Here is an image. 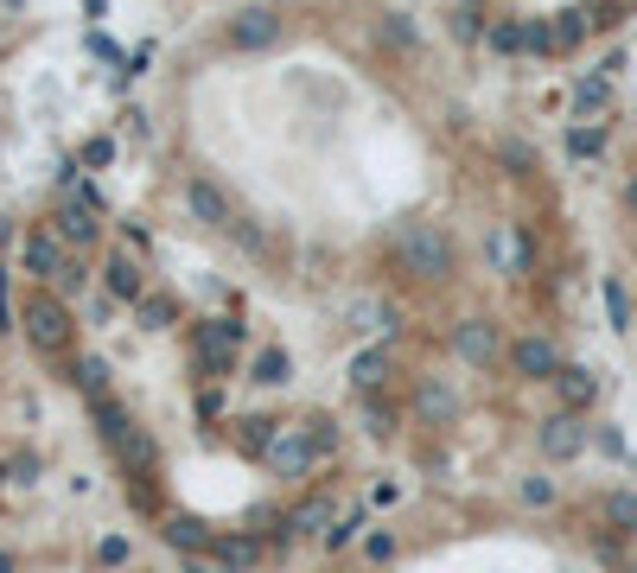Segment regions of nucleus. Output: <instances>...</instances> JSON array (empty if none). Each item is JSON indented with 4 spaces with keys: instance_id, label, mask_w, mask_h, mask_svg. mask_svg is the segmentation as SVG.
Wrapping results in <instances>:
<instances>
[{
    "instance_id": "26",
    "label": "nucleus",
    "mask_w": 637,
    "mask_h": 573,
    "mask_svg": "<svg viewBox=\"0 0 637 573\" xmlns=\"http://www.w3.org/2000/svg\"><path fill=\"white\" fill-rule=\"evenodd\" d=\"M523 503L548 510V503H555V478H523Z\"/></svg>"
},
{
    "instance_id": "10",
    "label": "nucleus",
    "mask_w": 637,
    "mask_h": 573,
    "mask_svg": "<svg viewBox=\"0 0 637 573\" xmlns=\"http://www.w3.org/2000/svg\"><path fill=\"white\" fill-rule=\"evenodd\" d=\"M415 408H421V414H427V421H434V427H446V421H453V414H459V395L446 389V382H434V376H427V382H421V395H415Z\"/></svg>"
},
{
    "instance_id": "34",
    "label": "nucleus",
    "mask_w": 637,
    "mask_h": 573,
    "mask_svg": "<svg viewBox=\"0 0 637 573\" xmlns=\"http://www.w3.org/2000/svg\"><path fill=\"white\" fill-rule=\"evenodd\" d=\"M625 573H637V567H625Z\"/></svg>"
},
{
    "instance_id": "3",
    "label": "nucleus",
    "mask_w": 637,
    "mask_h": 573,
    "mask_svg": "<svg viewBox=\"0 0 637 573\" xmlns=\"http://www.w3.org/2000/svg\"><path fill=\"white\" fill-rule=\"evenodd\" d=\"M102 440L115 446V459H122L128 472H134V478H153V472H160V446L147 440V427L122 421V427H109V433H102Z\"/></svg>"
},
{
    "instance_id": "11",
    "label": "nucleus",
    "mask_w": 637,
    "mask_h": 573,
    "mask_svg": "<svg viewBox=\"0 0 637 573\" xmlns=\"http://www.w3.org/2000/svg\"><path fill=\"white\" fill-rule=\"evenodd\" d=\"M599 516H606L612 535H637V491H606L599 497Z\"/></svg>"
},
{
    "instance_id": "8",
    "label": "nucleus",
    "mask_w": 637,
    "mask_h": 573,
    "mask_svg": "<svg viewBox=\"0 0 637 573\" xmlns=\"http://www.w3.org/2000/svg\"><path fill=\"white\" fill-rule=\"evenodd\" d=\"M453 351L466 357V363H478V370H485V363H497V351H504V344H497V319H459Z\"/></svg>"
},
{
    "instance_id": "33",
    "label": "nucleus",
    "mask_w": 637,
    "mask_h": 573,
    "mask_svg": "<svg viewBox=\"0 0 637 573\" xmlns=\"http://www.w3.org/2000/svg\"><path fill=\"white\" fill-rule=\"evenodd\" d=\"M0 484H7V465H0Z\"/></svg>"
},
{
    "instance_id": "30",
    "label": "nucleus",
    "mask_w": 637,
    "mask_h": 573,
    "mask_svg": "<svg viewBox=\"0 0 637 573\" xmlns=\"http://www.w3.org/2000/svg\"><path fill=\"white\" fill-rule=\"evenodd\" d=\"M587 109H606V83H580V115Z\"/></svg>"
},
{
    "instance_id": "16",
    "label": "nucleus",
    "mask_w": 637,
    "mask_h": 573,
    "mask_svg": "<svg viewBox=\"0 0 637 573\" xmlns=\"http://www.w3.org/2000/svg\"><path fill=\"white\" fill-rule=\"evenodd\" d=\"M211 554L230 561V567H255L262 561V542H255V535H223V542H211Z\"/></svg>"
},
{
    "instance_id": "15",
    "label": "nucleus",
    "mask_w": 637,
    "mask_h": 573,
    "mask_svg": "<svg viewBox=\"0 0 637 573\" xmlns=\"http://www.w3.org/2000/svg\"><path fill=\"white\" fill-rule=\"evenodd\" d=\"M287 529H294V535H325V529H332V497H306L300 510L287 516Z\"/></svg>"
},
{
    "instance_id": "19",
    "label": "nucleus",
    "mask_w": 637,
    "mask_h": 573,
    "mask_svg": "<svg viewBox=\"0 0 637 573\" xmlns=\"http://www.w3.org/2000/svg\"><path fill=\"white\" fill-rule=\"evenodd\" d=\"M109 293H122V300H141V268H134L128 255H115V262H109Z\"/></svg>"
},
{
    "instance_id": "24",
    "label": "nucleus",
    "mask_w": 637,
    "mask_h": 573,
    "mask_svg": "<svg viewBox=\"0 0 637 573\" xmlns=\"http://www.w3.org/2000/svg\"><path fill=\"white\" fill-rule=\"evenodd\" d=\"M128 535H102V542H96V567H128Z\"/></svg>"
},
{
    "instance_id": "27",
    "label": "nucleus",
    "mask_w": 637,
    "mask_h": 573,
    "mask_svg": "<svg viewBox=\"0 0 637 573\" xmlns=\"http://www.w3.org/2000/svg\"><path fill=\"white\" fill-rule=\"evenodd\" d=\"M58 230L71 236V242H90V236H96V223L83 217V211H64V217H58Z\"/></svg>"
},
{
    "instance_id": "21",
    "label": "nucleus",
    "mask_w": 637,
    "mask_h": 573,
    "mask_svg": "<svg viewBox=\"0 0 637 573\" xmlns=\"http://www.w3.org/2000/svg\"><path fill=\"white\" fill-rule=\"evenodd\" d=\"M287 376H294L287 351H262V357H255V382H268V389H274V382H287Z\"/></svg>"
},
{
    "instance_id": "25",
    "label": "nucleus",
    "mask_w": 637,
    "mask_h": 573,
    "mask_svg": "<svg viewBox=\"0 0 637 573\" xmlns=\"http://www.w3.org/2000/svg\"><path fill=\"white\" fill-rule=\"evenodd\" d=\"M141 325H147V332L172 325V300H160V293H153V300H141Z\"/></svg>"
},
{
    "instance_id": "22",
    "label": "nucleus",
    "mask_w": 637,
    "mask_h": 573,
    "mask_svg": "<svg viewBox=\"0 0 637 573\" xmlns=\"http://www.w3.org/2000/svg\"><path fill=\"white\" fill-rule=\"evenodd\" d=\"M364 433H370V440H389V433H395V408L389 402H364Z\"/></svg>"
},
{
    "instance_id": "29",
    "label": "nucleus",
    "mask_w": 637,
    "mask_h": 573,
    "mask_svg": "<svg viewBox=\"0 0 637 573\" xmlns=\"http://www.w3.org/2000/svg\"><path fill=\"white\" fill-rule=\"evenodd\" d=\"M364 554H370L376 567H383V561H395V535H389V529H376L370 542H364Z\"/></svg>"
},
{
    "instance_id": "18",
    "label": "nucleus",
    "mask_w": 637,
    "mask_h": 573,
    "mask_svg": "<svg viewBox=\"0 0 637 573\" xmlns=\"http://www.w3.org/2000/svg\"><path fill=\"white\" fill-rule=\"evenodd\" d=\"M26 268L32 274H58L64 262H58V242L51 236H26Z\"/></svg>"
},
{
    "instance_id": "4",
    "label": "nucleus",
    "mask_w": 637,
    "mask_h": 573,
    "mask_svg": "<svg viewBox=\"0 0 637 573\" xmlns=\"http://www.w3.org/2000/svg\"><path fill=\"white\" fill-rule=\"evenodd\" d=\"M536 446H542V459L567 465V459H580V446H587V427H580V414H574V408H561V414H548V421H542Z\"/></svg>"
},
{
    "instance_id": "31",
    "label": "nucleus",
    "mask_w": 637,
    "mask_h": 573,
    "mask_svg": "<svg viewBox=\"0 0 637 573\" xmlns=\"http://www.w3.org/2000/svg\"><path fill=\"white\" fill-rule=\"evenodd\" d=\"M13 478H20V484H32V478H39V459H32V453H20V459H13Z\"/></svg>"
},
{
    "instance_id": "32",
    "label": "nucleus",
    "mask_w": 637,
    "mask_h": 573,
    "mask_svg": "<svg viewBox=\"0 0 637 573\" xmlns=\"http://www.w3.org/2000/svg\"><path fill=\"white\" fill-rule=\"evenodd\" d=\"M0 573H20V561H13V548H0Z\"/></svg>"
},
{
    "instance_id": "6",
    "label": "nucleus",
    "mask_w": 637,
    "mask_h": 573,
    "mask_svg": "<svg viewBox=\"0 0 637 573\" xmlns=\"http://www.w3.org/2000/svg\"><path fill=\"white\" fill-rule=\"evenodd\" d=\"M274 39H281V13H268V7L230 13V45H236V51H268Z\"/></svg>"
},
{
    "instance_id": "2",
    "label": "nucleus",
    "mask_w": 637,
    "mask_h": 573,
    "mask_svg": "<svg viewBox=\"0 0 637 573\" xmlns=\"http://www.w3.org/2000/svg\"><path fill=\"white\" fill-rule=\"evenodd\" d=\"M20 325H26L32 351H45V357H71V344H77V319H71V306H64L58 293H26Z\"/></svg>"
},
{
    "instance_id": "14",
    "label": "nucleus",
    "mask_w": 637,
    "mask_h": 573,
    "mask_svg": "<svg viewBox=\"0 0 637 573\" xmlns=\"http://www.w3.org/2000/svg\"><path fill=\"white\" fill-rule=\"evenodd\" d=\"M389 376H395V363H389V351H364V357L351 363V382H357V389H364V395H376V389H383Z\"/></svg>"
},
{
    "instance_id": "7",
    "label": "nucleus",
    "mask_w": 637,
    "mask_h": 573,
    "mask_svg": "<svg viewBox=\"0 0 637 573\" xmlns=\"http://www.w3.org/2000/svg\"><path fill=\"white\" fill-rule=\"evenodd\" d=\"M510 370H516V376H536V382H555V370H561V351H555L548 338H536V332H529V338H516V344H510Z\"/></svg>"
},
{
    "instance_id": "9",
    "label": "nucleus",
    "mask_w": 637,
    "mask_h": 573,
    "mask_svg": "<svg viewBox=\"0 0 637 573\" xmlns=\"http://www.w3.org/2000/svg\"><path fill=\"white\" fill-rule=\"evenodd\" d=\"M555 389H561V408H574V414H587V408L599 402V376L580 370V363H561V370H555Z\"/></svg>"
},
{
    "instance_id": "5",
    "label": "nucleus",
    "mask_w": 637,
    "mask_h": 573,
    "mask_svg": "<svg viewBox=\"0 0 637 573\" xmlns=\"http://www.w3.org/2000/svg\"><path fill=\"white\" fill-rule=\"evenodd\" d=\"M262 465H268V472H281V478H300V472H313V465H319V453H313V440H306V427H281Z\"/></svg>"
},
{
    "instance_id": "1",
    "label": "nucleus",
    "mask_w": 637,
    "mask_h": 573,
    "mask_svg": "<svg viewBox=\"0 0 637 573\" xmlns=\"http://www.w3.org/2000/svg\"><path fill=\"white\" fill-rule=\"evenodd\" d=\"M395 262H402L408 281H446L453 274V236L440 223H408L395 236Z\"/></svg>"
},
{
    "instance_id": "13",
    "label": "nucleus",
    "mask_w": 637,
    "mask_h": 573,
    "mask_svg": "<svg viewBox=\"0 0 637 573\" xmlns=\"http://www.w3.org/2000/svg\"><path fill=\"white\" fill-rule=\"evenodd\" d=\"M64 382H71L77 395H90V402H96V395H109V363H102V357H77Z\"/></svg>"
},
{
    "instance_id": "20",
    "label": "nucleus",
    "mask_w": 637,
    "mask_h": 573,
    "mask_svg": "<svg viewBox=\"0 0 637 573\" xmlns=\"http://www.w3.org/2000/svg\"><path fill=\"white\" fill-rule=\"evenodd\" d=\"M357 529H364V516H357V510H351V516H338V523L319 535V542H325V554H344V548L357 542Z\"/></svg>"
},
{
    "instance_id": "23",
    "label": "nucleus",
    "mask_w": 637,
    "mask_h": 573,
    "mask_svg": "<svg viewBox=\"0 0 637 573\" xmlns=\"http://www.w3.org/2000/svg\"><path fill=\"white\" fill-rule=\"evenodd\" d=\"M606 312H612V332H631V300H625V287L606 274Z\"/></svg>"
},
{
    "instance_id": "12",
    "label": "nucleus",
    "mask_w": 637,
    "mask_h": 573,
    "mask_svg": "<svg viewBox=\"0 0 637 573\" xmlns=\"http://www.w3.org/2000/svg\"><path fill=\"white\" fill-rule=\"evenodd\" d=\"M166 542L172 548H185V554H211V535H204V523H198V516H166Z\"/></svg>"
},
{
    "instance_id": "17",
    "label": "nucleus",
    "mask_w": 637,
    "mask_h": 573,
    "mask_svg": "<svg viewBox=\"0 0 637 573\" xmlns=\"http://www.w3.org/2000/svg\"><path fill=\"white\" fill-rule=\"evenodd\" d=\"M306 440H313V453L325 459V453H338V421H332V414H306Z\"/></svg>"
},
{
    "instance_id": "28",
    "label": "nucleus",
    "mask_w": 637,
    "mask_h": 573,
    "mask_svg": "<svg viewBox=\"0 0 637 573\" xmlns=\"http://www.w3.org/2000/svg\"><path fill=\"white\" fill-rule=\"evenodd\" d=\"M567 147H574V160H593V153L606 147V134H593V128H574V141H567Z\"/></svg>"
}]
</instances>
